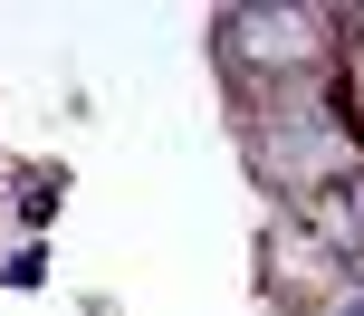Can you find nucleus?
<instances>
[{
    "label": "nucleus",
    "mask_w": 364,
    "mask_h": 316,
    "mask_svg": "<svg viewBox=\"0 0 364 316\" xmlns=\"http://www.w3.org/2000/svg\"><path fill=\"white\" fill-rule=\"evenodd\" d=\"M336 316H364V288H346V298H336Z\"/></svg>",
    "instance_id": "nucleus-1"
}]
</instances>
